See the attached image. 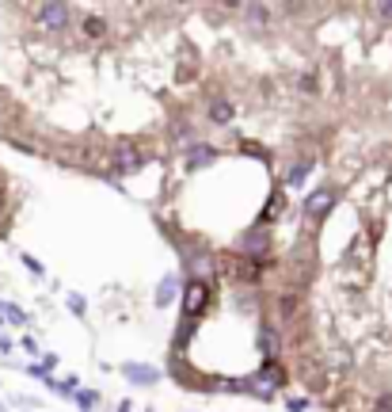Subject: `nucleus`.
Wrapping results in <instances>:
<instances>
[{
  "label": "nucleus",
  "instance_id": "obj_1",
  "mask_svg": "<svg viewBox=\"0 0 392 412\" xmlns=\"http://www.w3.org/2000/svg\"><path fill=\"white\" fill-rule=\"evenodd\" d=\"M206 302H210V291H206V283H190L187 286V298H183V313L187 317H198V313H202V309H206Z\"/></svg>",
  "mask_w": 392,
  "mask_h": 412
},
{
  "label": "nucleus",
  "instance_id": "obj_2",
  "mask_svg": "<svg viewBox=\"0 0 392 412\" xmlns=\"http://www.w3.org/2000/svg\"><path fill=\"white\" fill-rule=\"evenodd\" d=\"M141 149H133L130 141H122V146H115V169L118 172H138L141 169Z\"/></svg>",
  "mask_w": 392,
  "mask_h": 412
},
{
  "label": "nucleus",
  "instance_id": "obj_3",
  "mask_svg": "<svg viewBox=\"0 0 392 412\" xmlns=\"http://www.w3.org/2000/svg\"><path fill=\"white\" fill-rule=\"evenodd\" d=\"M38 19H42V27L61 31L65 24H69V8H65V4H42L38 8Z\"/></svg>",
  "mask_w": 392,
  "mask_h": 412
},
{
  "label": "nucleus",
  "instance_id": "obj_4",
  "mask_svg": "<svg viewBox=\"0 0 392 412\" xmlns=\"http://www.w3.org/2000/svg\"><path fill=\"white\" fill-rule=\"evenodd\" d=\"M331 203H335V195H331V191H316V195H312L309 203H305V214L320 218V214H324V210H328Z\"/></svg>",
  "mask_w": 392,
  "mask_h": 412
},
{
  "label": "nucleus",
  "instance_id": "obj_5",
  "mask_svg": "<svg viewBox=\"0 0 392 412\" xmlns=\"http://www.w3.org/2000/svg\"><path fill=\"white\" fill-rule=\"evenodd\" d=\"M210 119H214V122H229V119H232L229 99H214V104H210Z\"/></svg>",
  "mask_w": 392,
  "mask_h": 412
},
{
  "label": "nucleus",
  "instance_id": "obj_6",
  "mask_svg": "<svg viewBox=\"0 0 392 412\" xmlns=\"http://www.w3.org/2000/svg\"><path fill=\"white\" fill-rule=\"evenodd\" d=\"M259 343H263V351H267V359H274L278 355V336L271 328H263V336H259Z\"/></svg>",
  "mask_w": 392,
  "mask_h": 412
},
{
  "label": "nucleus",
  "instance_id": "obj_7",
  "mask_svg": "<svg viewBox=\"0 0 392 412\" xmlns=\"http://www.w3.org/2000/svg\"><path fill=\"white\" fill-rule=\"evenodd\" d=\"M126 374L138 378V382H153V378H156V371H149V366H145V371H141V366H126Z\"/></svg>",
  "mask_w": 392,
  "mask_h": 412
},
{
  "label": "nucleus",
  "instance_id": "obj_8",
  "mask_svg": "<svg viewBox=\"0 0 392 412\" xmlns=\"http://www.w3.org/2000/svg\"><path fill=\"white\" fill-rule=\"evenodd\" d=\"M214 161V149H195V157H190V169H198V164H210Z\"/></svg>",
  "mask_w": 392,
  "mask_h": 412
},
{
  "label": "nucleus",
  "instance_id": "obj_9",
  "mask_svg": "<svg viewBox=\"0 0 392 412\" xmlns=\"http://www.w3.org/2000/svg\"><path fill=\"white\" fill-rule=\"evenodd\" d=\"M263 378H271V382H278V386H282V382H286V374H282V371H278V366H274V363H267V366H263Z\"/></svg>",
  "mask_w": 392,
  "mask_h": 412
},
{
  "label": "nucleus",
  "instance_id": "obj_10",
  "mask_svg": "<svg viewBox=\"0 0 392 412\" xmlns=\"http://www.w3.org/2000/svg\"><path fill=\"white\" fill-rule=\"evenodd\" d=\"M278 210H282V195H274V199H271V210H263V221L278 218Z\"/></svg>",
  "mask_w": 392,
  "mask_h": 412
},
{
  "label": "nucleus",
  "instance_id": "obj_11",
  "mask_svg": "<svg viewBox=\"0 0 392 412\" xmlns=\"http://www.w3.org/2000/svg\"><path fill=\"white\" fill-rule=\"evenodd\" d=\"M305 169H309V164H294V169H289V176H286V180H289V184H301V180H305Z\"/></svg>",
  "mask_w": 392,
  "mask_h": 412
},
{
  "label": "nucleus",
  "instance_id": "obj_12",
  "mask_svg": "<svg viewBox=\"0 0 392 412\" xmlns=\"http://www.w3.org/2000/svg\"><path fill=\"white\" fill-rule=\"evenodd\" d=\"M172 286H175L172 279H164V283H160V306H167V302H172Z\"/></svg>",
  "mask_w": 392,
  "mask_h": 412
},
{
  "label": "nucleus",
  "instance_id": "obj_13",
  "mask_svg": "<svg viewBox=\"0 0 392 412\" xmlns=\"http://www.w3.org/2000/svg\"><path fill=\"white\" fill-rule=\"evenodd\" d=\"M84 27H88V35H96V39H99V35H103V31H107L103 24H99V19H88V24H84Z\"/></svg>",
  "mask_w": 392,
  "mask_h": 412
},
{
  "label": "nucleus",
  "instance_id": "obj_14",
  "mask_svg": "<svg viewBox=\"0 0 392 412\" xmlns=\"http://www.w3.org/2000/svg\"><path fill=\"white\" fill-rule=\"evenodd\" d=\"M377 12L385 16V19H392V4H377Z\"/></svg>",
  "mask_w": 392,
  "mask_h": 412
}]
</instances>
